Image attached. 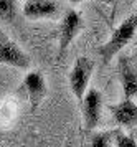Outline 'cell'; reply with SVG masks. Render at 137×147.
Here are the masks:
<instances>
[{
	"label": "cell",
	"instance_id": "6da1fadb",
	"mask_svg": "<svg viewBox=\"0 0 137 147\" xmlns=\"http://www.w3.org/2000/svg\"><path fill=\"white\" fill-rule=\"evenodd\" d=\"M136 30H137V15H131L112 32L111 38L106 41L103 47L98 48V55L101 58L103 66H107L112 58L129 45V41L136 35Z\"/></svg>",
	"mask_w": 137,
	"mask_h": 147
},
{
	"label": "cell",
	"instance_id": "7a4b0ae2",
	"mask_svg": "<svg viewBox=\"0 0 137 147\" xmlns=\"http://www.w3.org/2000/svg\"><path fill=\"white\" fill-rule=\"evenodd\" d=\"M46 93H48V86H46V80L43 73L38 71V69H33V71H28L25 74L23 81L20 83L18 89H17V94H22L25 96L26 101L30 102V106L33 109L43 102Z\"/></svg>",
	"mask_w": 137,
	"mask_h": 147
},
{
	"label": "cell",
	"instance_id": "3957f363",
	"mask_svg": "<svg viewBox=\"0 0 137 147\" xmlns=\"http://www.w3.org/2000/svg\"><path fill=\"white\" fill-rule=\"evenodd\" d=\"M83 28V18L76 10H66L63 15V20L59 23V43H58V61L65 60L66 53L70 50L74 38L78 36V33Z\"/></svg>",
	"mask_w": 137,
	"mask_h": 147
},
{
	"label": "cell",
	"instance_id": "277c9868",
	"mask_svg": "<svg viewBox=\"0 0 137 147\" xmlns=\"http://www.w3.org/2000/svg\"><path fill=\"white\" fill-rule=\"evenodd\" d=\"M92 69H94V61L86 58V56H78L73 69L70 73V86H71L73 94L76 96V99L81 102L86 94V89L89 86Z\"/></svg>",
	"mask_w": 137,
	"mask_h": 147
},
{
	"label": "cell",
	"instance_id": "5b68a950",
	"mask_svg": "<svg viewBox=\"0 0 137 147\" xmlns=\"http://www.w3.org/2000/svg\"><path fill=\"white\" fill-rule=\"evenodd\" d=\"M22 13L28 20H41V18H59L63 13V5L58 0H26L23 3Z\"/></svg>",
	"mask_w": 137,
	"mask_h": 147
},
{
	"label": "cell",
	"instance_id": "8992f818",
	"mask_svg": "<svg viewBox=\"0 0 137 147\" xmlns=\"http://www.w3.org/2000/svg\"><path fill=\"white\" fill-rule=\"evenodd\" d=\"M0 63L15 68H30V58L22 48L0 30Z\"/></svg>",
	"mask_w": 137,
	"mask_h": 147
},
{
	"label": "cell",
	"instance_id": "52a82bcc",
	"mask_svg": "<svg viewBox=\"0 0 137 147\" xmlns=\"http://www.w3.org/2000/svg\"><path fill=\"white\" fill-rule=\"evenodd\" d=\"M81 107H83V119H84L86 131L96 129L101 119V109H103L101 91H98L96 88H89L81 101Z\"/></svg>",
	"mask_w": 137,
	"mask_h": 147
},
{
	"label": "cell",
	"instance_id": "ba28073f",
	"mask_svg": "<svg viewBox=\"0 0 137 147\" xmlns=\"http://www.w3.org/2000/svg\"><path fill=\"white\" fill-rule=\"evenodd\" d=\"M107 107L117 126L126 129H134L137 126V104L132 101V98H124L121 102L109 104Z\"/></svg>",
	"mask_w": 137,
	"mask_h": 147
},
{
	"label": "cell",
	"instance_id": "9c48e42d",
	"mask_svg": "<svg viewBox=\"0 0 137 147\" xmlns=\"http://www.w3.org/2000/svg\"><path fill=\"white\" fill-rule=\"evenodd\" d=\"M117 71H119V80L122 84V93L124 98H134L137 94V74L132 68L131 61L127 56L121 55L117 61Z\"/></svg>",
	"mask_w": 137,
	"mask_h": 147
},
{
	"label": "cell",
	"instance_id": "30bf717a",
	"mask_svg": "<svg viewBox=\"0 0 137 147\" xmlns=\"http://www.w3.org/2000/svg\"><path fill=\"white\" fill-rule=\"evenodd\" d=\"M18 0H0V22L15 23L18 18Z\"/></svg>",
	"mask_w": 137,
	"mask_h": 147
},
{
	"label": "cell",
	"instance_id": "8fae6325",
	"mask_svg": "<svg viewBox=\"0 0 137 147\" xmlns=\"http://www.w3.org/2000/svg\"><path fill=\"white\" fill-rule=\"evenodd\" d=\"M112 140H114V131H106V132L94 134L91 137L89 146H92V147H109V146H112Z\"/></svg>",
	"mask_w": 137,
	"mask_h": 147
},
{
	"label": "cell",
	"instance_id": "7c38bea8",
	"mask_svg": "<svg viewBox=\"0 0 137 147\" xmlns=\"http://www.w3.org/2000/svg\"><path fill=\"white\" fill-rule=\"evenodd\" d=\"M112 144H116L119 147H137V142L134 140V137L126 136L121 127L114 129V140H112Z\"/></svg>",
	"mask_w": 137,
	"mask_h": 147
},
{
	"label": "cell",
	"instance_id": "4fadbf2b",
	"mask_svg": "<svg viewBox=\"0 0 137 147\" xmlns=\"http://www.w3.org/2000/svg\"><path fill=\"white\" fill-rule=\"evenodd\" d=\"M68 2H71L73 5H78V3H81V2H84V0H68Z\"/></svg>",
	"mask_w": 137,
	"mask_h": 147
},
{
	"label": "cell",
	"instance_id": "5bb4252c",
	"mask_svg": "<svg viewBox=\"0 0 137 147\" xmlns=\"http://www.w3.org/2000/svg\"><path fill=\"white\" fill-rule=\"evenodd\" d=\"M127 2H137V0H127Z\"/></svg>",
	"mask_w": 137,
	"mask_h": 147
}]
</instances>
